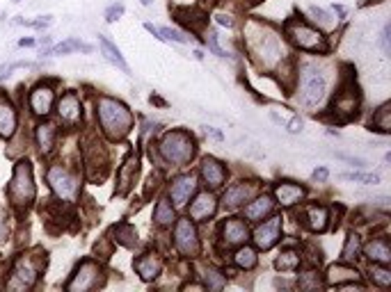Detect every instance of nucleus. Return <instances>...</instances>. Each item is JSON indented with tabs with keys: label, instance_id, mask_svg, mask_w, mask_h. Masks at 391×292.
<instances>
[{
	"label": "nucleus",
	"instance_id": "obj_1",
	"mask_svg": "<svg viewBox=\"0 0 391 292\" xmlns=\"http://www.w3.org/2000/svg\"><path fill=\"white\" fill-rule=\"evenodd\" d=\"M98 121L105 135L112 139L124 137L133 126V115L124 103L115 101V98H98Z\"/></svg>",
	"mask_w": 391,
	"mask_h": 292
},
{
	"label": "nucleus",
	"instance_id": "obj_21",
	"mask_svg": "<svg viewBox=\"0 0 391 292\" xmlns=\"http://www.w3.org/2000/svg\"><path fill=\"white\" fill-rule=\"evenodd\" d=\"M275 196L277 201H279L282 205H293L297 203L300 199L304 196V188H300V185H293V183H279L275 188Z\"/></svg>",
	"mask_w": 391,
	"mask_h": 292
},
{
	"label": "nucleus",
	"instance_id": "obj_11",
	"mask_svg": "<svg viewBox=\"0 0 391 292\" xmlns=\"http://www.w3.org/2000/svg\"><path fill=\"white\" fill-rule=\"evenodd\" d=\"M282 238V219L279 217H273L268 219L266 224H261L257 231H254V242L257 247L268 251L270 247H275V242Z\"/></svg>",
	"mask_w": 391,
	"mask_h": 292
},
{
	"label": "nucleus",
	"instance_id": "obj_30",
	"mask_svg": "<svg viewBox=\"0 0 391 292\" xmlns=\"http://www.w3.org/2000/svg\"><path fill=\"white\" fill-rule=\"evenodd\" d=\"M233 260H236V265H238V267L252 269L254 265H257V254H254V249L243 247V249H238V251H236V256H233Z\"/></svg>",
	"mask_w": 391,
	"mask_h": 292
},
{
	"label": "nucleus",
	"instance_id": "obj_18",
	"mask_svg": "<svg viewBox=\"0 0 391 292\" xmlns=\"http://www.w3.org/2000/svg\"><path fill=\"white\" fill-rule=\"evenodd\" d=\"M254 192L257 188L250 183H238V185H231L229 190L224 192V205H229V208H236L243 201H247L250 196H254Z\"/></svg>",
	"mask_w": 391,
	"mask_h": 292
},
{
	"label": "nucleus",
	"instance_id": "obj_6",
	"mask_svg": "<svg viewBox=\"0 0 391 292\" xmlns=\"http://www.w3.org/2000/svg\"><path fill=\"white\" fill-rule=\"evenodd\" d=\"M39 272H41V265L34 262L32 256H21L12 267V276H10V281H7V288L10 290H30L34 283H37Z\"/></svg>",
	"mask_w": 391,
	"mask_h": 292
},
{
	"label": "nucleus",
	"instance_id": "obj_25",
	"mask_svg": "<svg viewBox=\"0 0 391 292\" xmlns=\"http://www.w3.org/2000/svg\"><path fill=\"white\" fill-rule=\"evenodd\" d=\"M37 146L44 155L53 151V146H55V126L53 124L37 126Z\"/></svg>",
	"mask_w": 391,
	"mask_h": 292
},
{
	"label": "nucleus",
	"instance_id": "obj_19",
	"mask_svg": "<svg viewBox=\"0 0 391 292\" xmlns=\"http://www.w3.org/2000/svg\"><path fill=\"white\" fill-rule=\"evenodd\" d=\"M273 208H275V201L268 194H263L259 199H254L252 203L245 205V217L259 222V219H263L266 215H273Z\"/></svg>",
	"mask_w": 391,
	"mask_h": 292
},
{
	"label": "nucleus",
	"instance_id": "obj_24",
	"mask_svg": "<svg viewBox=\"0 0 391 292\" xmlns=\"http://www.w3.org/2000/svg\"><path fill=\"white\" fill-rule=\"evenodd\" d=\"M98 44H101V48H103L105 60H108L110 64H115V67H119V69L124 71V74H131L129 64H126V60L122 58V53H119V48L112 44V41H108L105 37H98Z\"/></svg>",
	"mask_w": 391,
	"mask_h": 292
},
{
	"label": "nucleus",
	"instance_id": "obj_36",
	"mask_svg": "<svg viewBox=\"0 0 391 292\" xmlns=\"http://www.w3.org/2000/svg\"><path fill=\"white\" fill-rule=\"evenodd\" d=\"M158 34H160L162 41L169 39V41H176V44H186L188 41L186 34H181L179 30H172V27H158Z\"/></svg>",
	"mask_w": 391,
	"mask_h": 292
},
{
	"label": "nucleus",
	"instance_id": "obj_3",
	"mask_svg": "<svg viewBox=\"0 0 391 292\" xmlns=\"http://www.w3.org/2000/svg\"><path fill=\"white\" fill-rule=\"evenodd\" d=\"M160 153L172 165H186L195 155V139L183 131L167 133L160 142Z\"/></svg>",
	"mask_w": 391,
	"mask_h": 292
},
{
	"label": "nucleus",
	"instance_id": "obj_46",
	"mask_svg": "<svg viewBox=\"0 0 391 292\" xmlns=\"http://www.w3.org/2000/svg\"><path fill=\"white\" fill-rule=\"evenodd\" d=\"M5 238H7V226L3 219H0V240H5Z\"/></svg>",
	"mask_w": 391,
	"mask_h": 292
},
{
	"label": "nucleus",
	"instance_id": "obj_23",
	"mask_svg": "<svg viewBox=\"0 0 391 292\" xmlns=\"http://www.w3.org/2000/svg\"><path fill=\"white\" fill-rule=\"evenodd\" d=\"M366 256L373 262H382V265H387V262L391 260L389 242L385 238H375L373 242H368V245H366Z\"/></svg>",
	"mask_w": 391,
	"mask_h": 292
},
{
	"label": "nucleus",
	"instance_id": "obj_48",
	"mask_svg": "<svg viewBox=\"0 0 391 292\" xmlns=\"http://www.w3.org/2000/svg\"><path fill=\"white\" fill-rule=\"evenodd\" d=\"M142 5H151V0H142Z\"/></svg>",
	"mask_w": 391,
	"mask_h": 292
},
{
	"label": "nucleus",
	"instance_id": "obj_20",
	"mask_svg": "<svg viewBox=\"0 0 391 292\" xmlns=\"http://www.w3.org/2000/svg\"><path fill=\"white\" fill-rule=\"evenodd\" d=\"M222 235H224L226 245H240V242L247 240V226H245V222H240V219L231 217V219H226V222H224Z\"/></svg>",
	"mask_w": 391,
	"mask_h": 292
},
{
	"label": "nucleus",
	"instance_id": "obj_14",
	"mask_svg": "<svg viewBox=\"0 0 391 292\" xmlns=\"http://www.w3.org/2000/svg\"><path fill=\"white\" fill-rule=\"evenodd\" d=\"M58 115L62 119V124L67 126H76L81 121V101H78L76 94H65L60 98V105H58Z\"/></svg>",
	"mask_w": 391,
	"mask_h": 292
},
{
	"label": "nucleus",
	"instance_id": "obj_26",
	"mask_svg": "<svg viewBox=\"0 0 391 292\" xmlns=\"http://www.w3.org/2000/svg\"><path fill=\"white\" fill-rule=\"evenodd\" d=\"M357 279H359V274H357V269H352V267L334 265V267H330V272H327V281L337 283V286H341L344 281H357Z\"/></svg>",
	"mask_w": 391,
	"mask_h": 292
},
{
	"label": "nucleus",
	"instance_id": "obj_5",
	"mask_svg": "<svg viewBox=\"0 0 391 292\" xmlns=\"http://www.w3.org/2000/svg\"><path fill=\"white\" fill-rule=\"evenodd\" d=\"M48 185H51V190L55 192V196L62 199V201H76L78 196V190H81V183H78V178L69 172V169L60 167V165H53L48 169Z\"/></svg>",
	"mask_w": 391,
	"mask_h": 292
},
{
	"label": "nucleus",
	"instance_id": "obj_33",
	"mask_svg": "<svg viewBox=\"0 0 391 292\" xmlns=\"http://www.w3.org/2000/svg\"><path fill=\"white\" fill-rule=\"evenodd\" d=\"M115 235H117V242H122L126 247H133L135 242H138V233H135L129 224H119L115 229Z\"/></svg>",
	"mask_w": 391,
	"mask_h": 292
},
{
	"label": "nucleus",
	"instance_id": "obj_47",
	"mask_svg": "<svg viewBox=\"0 0 391 292\" xmlns=\"http://www.w3.org/2000/svg\"><path fill=\"white\" fill-rule=\"evenodd\" d=\"M21 46H34V41L32 39H23V41H21Z\"/></svg>",
	"mask_w": 391,
	"mask_h": 292
},
{
	"label": "nucleus",
	"instance_id": "obj_7",
	"mask_svg": "<svg viewBox=\"0 0 391 292\" xmlns=\"http://www.w3.org/2000/svg\"><path fill=\"white\" fill-rule=\"evenodd\" d=\"M286 34L302 51H325L323 34L304 23H286Z\"/></svg>",
	"mask_w": 391,
	"mask_h": 292
},
{
	"label": "nucleus",
	"instance_id": "obj_42",
	"mask_svg": "<svg viewBox=\"0 0 391 292\" xmlns=\"http://www.w3.org/2000/svg\"><path fill=\"white\" fill-rule=\"evenodd\" d=\"M380 46H382V53H389V25H385V30H382V37H380Z\"/></svg>",
	"mask_w": 391,
	"mask_h": 292
},
{
	"label": "nucleus",
	"instance_id": "obj_4",
	"mask_svg": "<svg viewBox=\"0 0 391 292\" xmlns=\"http://www.w3.org/2000/svg\"><path fill=\"white\" fill-rule=\"evenodd\" d=\"M325 76L314 64H304L300 69V101L304 105H318L325 96Z\"/></svg>",
	"mask_w": 391,
	"mask_h": 292
},
{
	"label": "nucleus",
	"instance_id": "obj_22",
	"mask_svg": "<svg viewBox=\"0 0 391 292\" xmlns=\"http://www.w3.org/2000/svg\"><path fill=\"white\" fill-rule=\"evenodd\" d=\"M135 269H138L145 281H151L160 272V258L156 254H145L142 258L135 260Z\"/></svg>",
	"mask_w": 391,
	"mask_h": 292
},
{
	"label": "nucleus",
	"instance_id": "obj_15",
	"mask_svg": "<svg viewBox=\"0 0 391 292\" xmlns=\"http://www.w3.org/2000/svg\"><path fill=\"white\" fill-rule=\"evenodd\" d=\"M202 176H204L206 185H211L213 190H218V188H222V185H224L226 169H224V165H222L220 160L206 158L204 165H202Z\"/></svg>",
	"mask_w": 391,
	"mask_h": 292
},
{
	"label": "nucleus",
	"instance_id": "obj_37",
	"mask_svg": "<svg viewBox=\"0 0 391 292\" xmlns=\"http://www.w3.org/2000/svg\"><path fill=\"white\" fill-rule=\"evenodd\" d=\"M206 286H209V290H222L224 288V276L218 274L215 269H209V272H206Z\"/></svg>",
	"mask_w": 391,
	"mask_h": 292
},
{
	"label": "nucleus",
	"instance_id": "obj_27",
	"mask_svg": "<svg viewBox=\"0 0 391 292\" xmlns=\"http://www.w3.org/2000/svg\"><path fill=\"white\" fill-rule=\"evenodd\" d=\"M307 224L311 231H325L327 229V210L318 208V205H311L307 210Z\"/></svg>",
	"mask_w": 391,
	"mask_h": 292
},
{
	"label": "nucleus",
	"instance_id": "obj_45",
	"mask_svg": "<svg viewBox=\"0 0 391 292\" xmlns=\"http://www.w3.org/2000/svg\"><path fill=\"white\" fill-rule=\"evenodd\" d=\"M206 133H209L211 137H215V139H222V135H220V133L215 131V128H206Z\"/></svg>",
	"mask_w": 391,
	"mask_h": 292
},
{
	"label": "nucleus",
	"instance_id": "obj_12",
	"mask_svg": "<svg viewBox=\"0 0 391 292\" xmlns=\"http://www.w3.org/2000/svg\"><path fill=\"white\" fill-rule=\"evenodd\" d=\"M53 101H55V94L48 85H37V87L30 91V110L37 117H46L48 112L53 110Z\"/></svg>",
	"mask_w": 391,
	"mask_h": 292
},
{
	"label": "nucleus",
	"instance_id": "obj_16",
	"mask_svg": "<svg viewBox=\"0 0 391 292\" xmlns=\"http://www.w3.org/2000/svg\"><path fill=\"white\" fill-rule=\"evenodd\" d=\"M197 190V183L193 176H181L176 178V181L172 183V190H169V194H172V201L176 205H186L190 201V196L195 194Z\"/></svg>",
	"mask_w": 391,
	"mask_h": 292
},
{
	"label": "nucleus",
	"instance_id": "obj_38",
	"mask_svg": "<svg viewBox=\"0 0 391 292\" xmlns=\"http://www.w3.org/2000/svg\"><path fill=\"white\" fill-rule=\"evenodd\" d=\"M373 124L378 126L382 133H389V105H382L378 117L373 119Z\"/></svg>",
	"mask_w": 391,
	"mask_h": 292
},
{
	"label": "nucleus",
	"instance_id": "obj_35",
	"mask_svg": "<svg viewBox=\"0 0 391 292\" xmlns=\"http://www.w3.org/2000/svg\"><path fill=\"white\" fill-rule=\"evenodd\" d=\"M371 279L378 283L380 288L391 286V272H389V269H385V267L373 265V267H371Z\"/></svg>",
	"mask_w": 391,
	"mask_h": 292
},
{
	"label": "nucleus",
	"instance_id": "obj_39",
	"mask_svg": "<svg viewBox=\"0 0 391 292\" xmlns=\"http://www.w3.org/2000/svg\"><path fill=\"white\" fill-rule=\"evenodd\" d=\"M206 41H209V48H211L213 53L220 55V58H224L226 53L222 51V48H220V44H218V34H215V32H209V37H206Z\"/></svg>",
	"mask_w": 391,
	"mask_h": 292
},
{
	"label": "nucleus",
	"instance_id": "obj_43",
	"mask_svg": "<svg viewBox=\"0 0 391 292\" xmlns=\"http://www.w3.org/2000/svg\"><path fill=\"white\" fill-rule=\"evenodd\" d=\"M311 178H314V181H325V178H327V169H316V172L311 174Z\"/></svg>",
	"mask_w": 391,
	"mask_h": 292
},
{
	"label": "nucleus",
	"instance_id": "obj_49",
	"mask_svg": "<svg viewBox=\"0 0 391 292\" xmlns=\"http://www.w3.org/2000/svg\"><path fill=\"white\" fill-rule=\"evenodd\" d=\"M17 3H19V0H17Z\"/></svg>",
	"mask_w": 391,
	"mask_h": 292
},
{
	"label": "nucleus",
	"instance_id": "obj_2",
	"mask_svg": "<svg viewBox=\"0 0 391 292\" xmlns=\"http://www.w3.org/2000/svg\"><path fill=\"white\" fill-rule=\"evenodd\" d=\"M10 201L14 208H25V205L32 203L34 199V183H32V167L28 160H21L17 169H14V176H12V183L10 188Z\"/></svg>",
	"mask_w": 391,
	"mask_h": 292
},
{
	"label": "nucleus",
	"instance_id": "obj_28",
	"mask_svg": "<svg viewBox=\"0 0 391 292\" xmlns=\"http://www.w3.org/2000/svg\"><path fill=\"white\" fill-rule=\"evenodd\" d=\"M74 51H85V53H92V46L89 44H83L78 39H69L65 44H58L51 51H46V55H67V53H74Z\"/></svg>",
	"mask_w": 391,
	"mask_h": 292
},
{
	"label": "nucleus",
	"instance_id": "obj_8",
	"mask_svg": "<svg viewBox=\"0 0 391 292\" xmlns=\"http://www.w3.org/2000/svg\"><path fill=\"white\" fill-rule=\"evenodd\" d=\"M98 283H101V267L96 265L94 260H85L81 267H78V272L74 274V279L67 286V290L71 292H85V290H92L96 288Z\"/></svg>",
	"mask_w": 391,
	"mask_h": 292
},
{
	"label": "nucleus",
	"instance_id": "obj_13",
	"mask_svg": "<svg viewBox=\"0 0 391 292\" xmlns=\"http://www.w3.org/2000/svg\"><path fill=\"white\" fill-rule=\"evenodd\" d=\"M215 208H218L215 196H213L211 192H202L193 201V205H190V217H193L195 222H204V219L215 215Z\"/></svg>",
	"mask_w": 391,
	"mask_h": 292
},
{
	"label": "nucleus",
	"instance_id": "obj_34",
	"mask_svg": "<svg viewBox=\"0 0 391 292\" xmlns=\"http://www.w3.org/2000/svg\"><path fill=\"white\" fill-rule=\"evenodd\" d=\"M341 178H346V181H355V183H364V185H378V183H380V176H378V174H359V172H352V174H341Z\"/></svg>",
	"mask_w": 391,
	"mask_h": 292
},
{
	"label": "nucleus",
	"instance_id": "obj_32",
	"mask_svg": "<svg viewBox=\"0 0 391 292\" xmlns=\"http://www.w3.org/2000/svg\"><path fill=\"white\" fill-rule=\"evenodd\" d=\"M275 265H277V269H282V272L284 269H297L300 267V256L295 251H284L279 258H277Z\"/></svg>",
	"mask_w": 391,
	"mask_h": 292
},
{
	"label": "nucleus",
	"instance_id": "obj_29",
	"mask_svg": "<svg viewBox=\"0 0 391 292\" xmlns=\"http://www.w3.org/2000/svg\"><path fill=\"white\" fill-rule=\"evenodd\" d=\"M154 219H156V224H160V226H167V224H172L174 222V210H172V203L169 201H158V205H156V212H154Z\"/></svg>",
	"mask_w": 391,
	"mask_h": 292
},
{
	"label": "nucleus",
	"instance_id": "obj_9",
	"mask_svg": "<svg viewBox=\"0 0 391 292\" xmlns=\"http://www.w3.org/2000/svg\"><path fill=\"white\" fill-rule=\"evenodd\" d=\"M174 245L183 256H195L199 251V240H197V231L195 224L190 219H179L174 231Z\"/></svg>",
	"mask_w": 391,
	"mask_h": 292
},
{
	"label": "nucleus",
	"instance_id": "obj_31",
	"mask_svg": "<svg viewBox=\"0 0 391 292\" xmlns=\"http://www.w3.org/2000/svg\"><path fill=\"white\" fill-rule=\"evenodd\" d=\"M359 249H361L359 238H357V235H355V233H350V235H348V240H346L344 251H341V258H344L346 262H352V260L359 256Z\"/></svg>",
	"mask_w": 391,
	"mask_h": 292
},
{
	"label": "nucleus",
	"instance_id": "obj_10",
	"mask_svg": "<svg viewBox=\"0 0 391 292\" xmlns=\"http://www.w3.org/2000/svg\"><path fill=\"white\" fill-rule=\"evenodd\" d=\"M357 108H359V96H357V89L355 87L341 89L337 98H334V115H337L339 121L352 119L357 115Z\"/></svg>",
	"mask_w": 391,
	"mask_h": 292
},
{
	"label": "nucleus",
	"instance_id": "obj_17",
	"mask_svg": "<svg viewBox=\"0 0 391 292\" xmlns=\"http://www.w3.org/2000/svg\"><path fill=\"white\" fill-rule=\"evenodd\" d=\"M14 131H17V110L5 96H0V135L12 137Z\"/></svg>",
	"mask_w": 391,
	"mask_h": 292
},
{
	"label": "nucleus",
	"instance_id": "obj_41",
	"mask_svg": "<svg viewBox=\"0 0 391 292\" xmlns=\"http://www.w3.org/2000/svg\"><path fill=\"white\" fill-rule=\"evenodd\" d=\"M300 288H304V290L318 288V279H316V274H307V276H304V279L300 281Z\"/></svg>",
	"mask_w": 391,
	"mask_h": 292
},
{
	"label": "nucleus",
	"instance_id": "obj_44",
	"mask_svg": "<svg viewBox=\"0 0 391 292\" xmlns=\"http://www.w3.org/2000/svg\"><path fill=\"white\" fill-rule=\"evenodd\" d=\"M218 23H220V25H226V27H231V25H233V21H231L229 16H224V14H220V16H218Z\"/></svg>",
	"mask_w": 391,
	"mask_h": 292
},
{
	"label": "nucleus",
	"instance_id": "obj_40",
	"mask_svg": "<svg viewBox=\"0 0 391 292\" xmlns=\"http://www.w3.org/2000/svg\"><path fill=\"white\" fill-rule=\"evenodd\" d=\"M122 14H124V5H112L110 10L105 12V21H110V23H112V21H117Z\"/></svg>",
	"mask_w": 391,
	"mask_h": 292
}]
</instances>
